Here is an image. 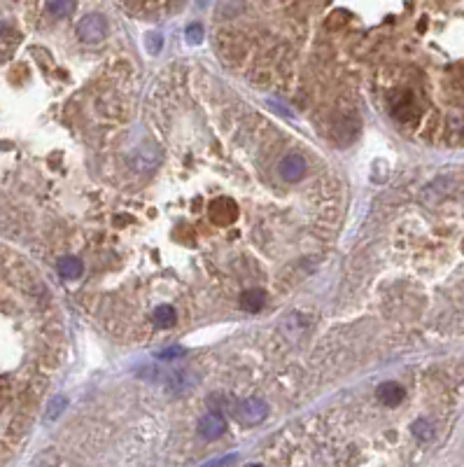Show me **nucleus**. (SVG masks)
<instances>
[{
    "label": "nucleus",
    "mask_w": 464,
    "mask_h": 467,
    "mask_svg": "<svg viewBox=\"0 0 464 467\" xmlns=\"http://www.w3.org/2000/svg\"><path fill=\"white\" fill-rule=\"evenodd\" d=\"M238 418L247 425H257L259 421H264L266 418V404L257 400V397H250V400L240 402L238 409H236Z\"/></svg>",
    "instance_id": "obj_4"
},
{
    "label": "nucleus",
    "mask_w": 464,
    "mask_h": 467,
    "mask_svg": "<svg viewBox=\"0 0 464 467\" xmlns=\"http://www.w3.org/2000/svg\"><path fill=\"white\" fill-rule=\"evenodd\" d=\"M432 432H434L432 423H427L425 418H420V421L413 423V435L422 439V442H429V439H432Z\"/></svg>",
    "instance_id": "obj_10"
},
{
    "label": "nucleus",
    "mask_w": 464,
    "mask_h": 467,
    "mask_svg": "<svg viewBox=\"0 0 464 467\" xmlns=\"http://www.w3.org/2000/svg\"><path fill=\"white\" fill-rule=\"evenodd\" d=\"M47 10H50L54 17L64 19V17H68V15H73L75 0H50V3H47Z\"/></svg>",
    "instance_id": "obj_9"
},
{
    "label": "nucleus",
    "mask_w": 464,
    "mask_h": 467,
    "mask_svg": "<svg viewBox=\"0 0 464 467\" xmlns=\"http://www.w3.org/2000/svg\"><path fill=\"white\" fill-rule=\"evenodd\" d=\"M376 397L380 404H385V407H399L401 400H404V388L399 386V383L394 381H387V383H380L378 390H376Z\"/></svg>",
    "instance_id": "obj_5"
},
{
    "label": "nucleus",
    "mask_w": 464,
    "mask_h": 467,
    "mask_svg": "<svg viewBox=\"0 0 464 467\" xmlns=\"http://www.w3.org/2000/svg\"><path fill=\"white\" fill-rule=\"evenodd\" d=\"M278 171L285 183H296V180H301L303 173H306V159L301 155H287L280 159Z\"/></svg>",
    "instance_id": "obj_3"
},
{
    "label": "nucleus",
    "mask_w": 464,
    "mask_h": 467,
    "mask_svg": "<svg viewBox=\"0 0 464 467\" xmlns=\"http://www.w3.org/2000/svg\"><path fill=\"white\" fill-rule=\"evenodd\" d=\"M264 302H266V295L261 288H245V292L240 295V306L250 313H259L264 309Z\"/></svg>",
    "instance_id": "obj_7"
},
{
    "label": "nucleus",
    "mask_w": 464,
    "mask_h": 467,
    "mask_svg": "<svg viewBox=\"0 0 464 467\" xmlns=\"http://www.w3.org/2000/svg\"><path fill=\"white\" fill-rule=\"evenodd\" d=\"M224 430H226V421L219 414H205L198 421V432L203 437H208V439L222 437V435H224Z\"/></svg>",
    "instance_id": "obj_6"
},
{
    "label": "nucleus",
    "mask_w": 464,
    "mask_h": 467,
    "mask_svg": "<svg viewBox=\"0 0 464 467\" xmlns=\"http://www.w3.org/2000/svg\"><path fill=\"white\" fill-rule=\"evenodd\" d=\"M108 33V24L101 15H87L82 22L78 24V36L85 43H99V40L106 38Z\"/></svg>",
    "instance_id": "obj_2"
},
{
    "label": "nucleus",
    "mask_w": 464,
    "mask_h": 467,
    "mask_svg": "<svg viewBox=\"0 0 464 467\" xmlns=\"http://www.w3.org/2000/svg\"><path fill=\"white\" fill-rule=\"evenodd\" d=\"M198 5H201V8H203V5H205V0H198Z\"/></svg>",
    "instance_id": "obj_12"
},
{
    "label": "nucleus",
    "mask_w": 464,
    "mask_h": 467,
    "mask_svg": "<svg viewBox=\"0 0 464 467\" xmlns=\"http://www.w3.org/2000/svg\"><path fill=\"white\" fill-rule=\"evenodd\" d=\"M82 271H85V267H82V262L78 257H61L59 260V274H61V278H66V281L80 278Z\"/></svg>",
    "instance_id": "obj_8"
},
{
    "label": "nucleus",
    "mask_w": 464,
    "mask_h": 467,
    "mask_svg": "<svg viewBox=\"0 0 464 467\" xmlns=\"http://www.w3.org/2000/svg\"><path fill=\"white\" fill-rule=\"evenodd\" d=\"M187 40H191V43H201V40H203V26L191 24L189 29H187Z\"/></svg>",
    "instance_id": "obj_11"
},
{
    "label": "nucleus",
    "mask_w": 464,
    "mask_h": 467,
    "mask_svg": "<svg viewBox=\"0 0 464 467\" xmlns=\"http://www.w3.org/2000/svg\"><path fill=\"white\" fill-rule=\"evenodd\" d=\"M238 204L231 197H217L208 204V220L212 227H231L238 220Z\"/></svg>",
    "instance_id": "obj_1"
}]
</instances>
